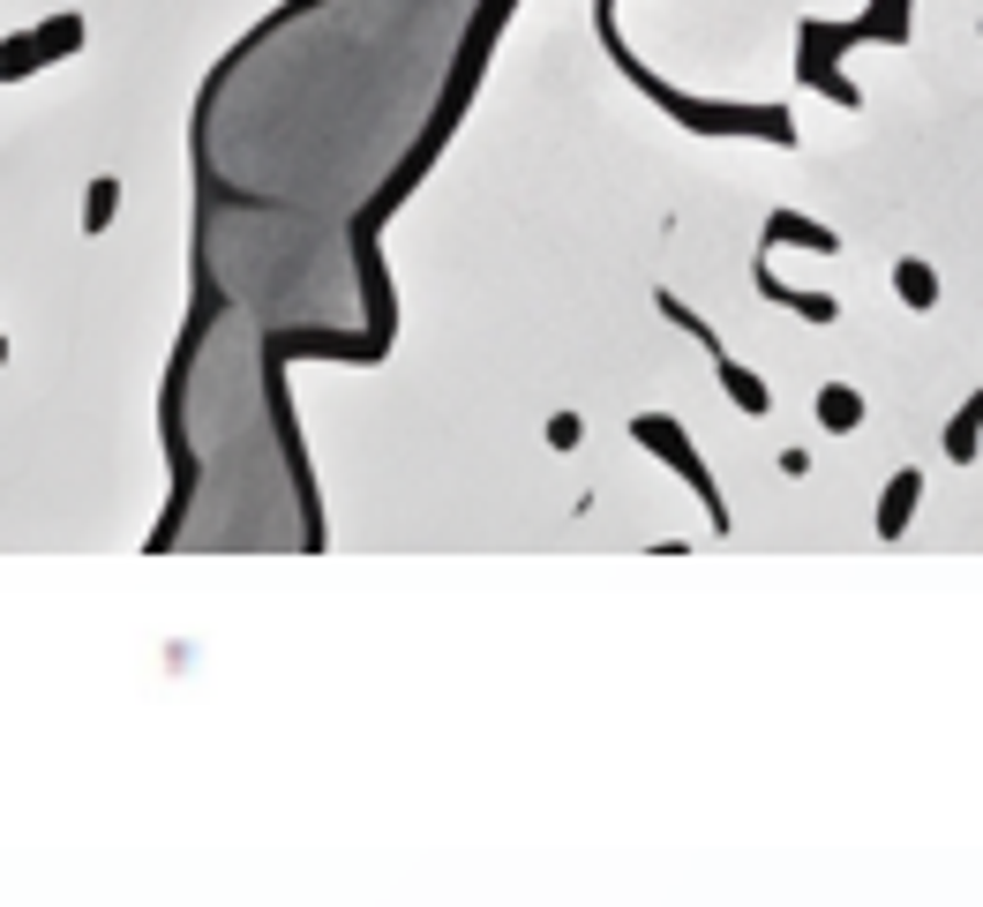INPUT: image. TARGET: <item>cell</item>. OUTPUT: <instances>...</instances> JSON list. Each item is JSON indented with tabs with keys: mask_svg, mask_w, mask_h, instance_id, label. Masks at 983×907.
Segmentation results:
<instances>
[{
	"mask_svg": "<svg viewBox=\"0 0 983 907\" xmlns=\"http://www.w3.org/2000/svg\"><path fill=\"white\" fill-rule=\"evenodd\" d=\"M631 435H639L645 451H661V457H669V465H676V473L691 480V488L714 502V488H706V473H698V451H691V435H684V428H669L661 412H639V420H631ZM714 518H721V502H714Z\"/></svg>",
	"mask_w": 983,
	"mask_h": 907,
	"instance_id": "6da1fadb",
	"label": "cell"
},
{
	"mask_svg": "<svg viewBox=\"0 0 983 907\" xmlns=\"http://www.w3.org/2000/svg\"><path fill=\"white\" fill-rule=\"evenodd\" d=\"M916 502H924V473L908 465V473H894V480H886V495H879V540H901V533H908Z\"/></svg>",
	"mask_w": 983,
	"mask_h": 907,
	"instance_id": "7a4b0ae2",
	"label": "cell"
},
{
	"mask_svg": "<svg viewBox=\"0 0 983 907\" xmlns=\"http://www.w3.org/2000/svg\"><path fill=\"white\" fill-rule=\"evenodd\" d=\"M863 390H855V383H826V390H818V428H826V435H855V428H863Z\"/></svg>",
	"mask_w": 983,
	"mask_h": 907,
	"instance_id": "3957f363",
	"label": "cell"
},
{
	"mask_svg": "<svg viewBox=\"0 0 983 907\" xmlns=\"http://www.w3.org/2000/svg\"><path fill=\"white\" fill-rule=\"evenodd\" d=\"M894 300H901V308H916V316H924V308H939V270H931V263H916V255H901V263H894Z\"/></svg>",
	"mask_w": 983,
	"mask_h": 907,
	"instance_id": "277c9868",
	"label": "cell"
},
{
	"mask_svg": "<svg viewBox=\"0 0 983 907\" xmlns=\"http://www.w3.org/2000/svg\"><path fill=\"white\" fill-rule=\"evenodd\" d=\"M31 45H38V68H45V60H68V53L84 45V15H53V23H38Z\"/></svg>",
	"mask_w": 983,
	"mask_h": 907,
	"instance_id": "5b68a950",
	"label": "cell"
},
{
	"mask_svg": "<svg viewBox=\"0 0 983 907\" xmlns=\"http://www.w3.org/2000/svg\"><path fill=\"white\" fill-rule=\"evenodd\" d=\"M721 390H728L743 412H751V420H766V412H773V390H766L751 368H736V361H721Z\"/></svg>",
	"mask_w": 983,
	"mask_h": 907,
	"instance_id": "8992f818",
	"label": "cell"
},
{
	"mask_svg": "<svg viewBox=\"0 0 983 907\" xmlns=\"http://www.w3.org/2000/svg\"><path fill=\"white\" fill-rule=\"evenodd\" d=\"M113 210H121V180H113V173H98V180L84 188V233H106V225H113Z\"/></svg>",
	"mask_w": 983,
	"mask_h": 907,
	"instance_id": "52a82bcc",
	"label": "cell"
},
{
	"mask_svg": "<svg viewBox=\"0 0 983 907\" xmlns=\"http://www.w3.org/2000/svg\"><path fill=\"white\" fill-rule=\"evenodd\" d=\"M773 241H804V247H818V255H833V233L826 225H811V218H796V210H773Z\"/></svg>",
	"mask_w": 983,
	"mask_h": 907,
	"instance_id": "ba28073f",
	"label": "cell"
},
{
	"mask_svg": "<svg viewBox=\"0 0 983 907\" xmlns=\"http://www.w3.org/2000/svg\"><path fill=\"white\" fill-rule=\"evenodd\" d=\"M976 443H983V420L961 406V412H953V428H946V457H953V465H969V457H976Z\"/></svg>",
	"mask_w": 983,
	"mask_h": 907,
	"instance_id": "9c48e42d",
	"label": "cell"
},
{
	"mask_svg": "<svg viewBox=\"0 0 983 907\" xmlns=\"http://www.w3.org/2000/svg\"><path fill=\"white\" fill-rule=\"evenodd\" d=\"M578 435H586L578 412H556V420H549V443H556V451H578Z\"/></svg>",
	"mask_w": 983,
	"mask_h": 907,
	"instance_id": "30bf717a",
	"label": "cell"
},
{
	"mask_svg": "<svg viewBox=\"0 0 983 907\" xmlns=\"http://www.w3.org/2000/svg\"><path fill=\"white\" fill-rule=\"evenodd\" d=\"M969 412H976V420H983V390H976V398H969Z\"/></svg>",
	"mask_w": 983,
	"mask_h": 907,
	"instance_id": "8fae6325",
	"label": "cell"
},
{
	"mask_svg": "<svg viewBox=\"0 0 983 907\" xmlns=\"http://www.w3.org/2000/svg\"><path fill=\"white\" fill-rule=\"evenodd\" d=\"M0 361H8V338H0Z\"/></svg>",
	"mask_w": 983,
	"mask_h": 907,
	"instance_id": "7c38bea8",
	"label": "cell"
}]
</instances>
